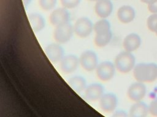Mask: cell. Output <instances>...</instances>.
<instances>
[{
	"label": "cell",
	"instance_id": "25",
	"mask_svg": "<svg viewBox=\"0 0 157 117\" xmlns=\"http://www.w3.org/2000/svg\"><path fill=\"white\" fill-rule=\"evenodd\" d=\"M148 10L151 13H157V0H153L148 4Z\"/></svg>",
	"mask_w": 157,
	"mask_h": 117
},
{
	"label": "cell",
	"instance_id": "22",
	"mask_svg": "<svg viewBox=\"0 0 157 117\" xmlns=\"http://www.w3.org/2000/svg\"><path fill=\"white\" fill-rule=\"evenodd\" d=\"M147 25L151 32H155L157 27V13H153L147 18Z\"/></svg>",
	"mask_w": 157,
	"mask_h": 117
},
{
	"label": "cell",
	"instance_id": "23",
	"mask_svg": "<svg viewBox=\"0 0 157 117\" xmlns=\"http://www.w3.org/2000/svg\"><path fill=\"white\" fill-rule=\"evenodd\" d=\"M81 0H60L62 7L67 9H72L77 7Z\"/></svg>",
	"mask_w": 157,
	"mask_h": 117
},
{
	"label": "cell",
	"instance_id": "13",
	"mask_svg": "<svg viewBox=\"0 0 157 117\" xmlns=\"http://www.w3.org/2000/svg\"><path fill=\"white\" fill-rule=\"evenodd\" d=\"M113 6L111 0H98L94 5V11L98 16L101 18L109 17L112 11Z\"/></svg>",
	"mask_w": 157,
	"mask_h": 117
},
{
	"label": "cell",
	"instance_id": "14",
	"mask_svg": "<svg viewBox=\"0 0 157 117\" xmlns=\"http://www.w3.org/2000/svg\"><path fill=\"white\" fill-rule=\"evenodd\" d=\"M117 16L118 20L122 23L127 24L132 21L135 18L134 9L130 5H124L121 6L117 10Z\"/></svg>",
	"mask_w": 157,
	"mask_h": 117
},
{
	"label": "cell",
	"instance_id": "18",
	"mask_svg": "<svg viewBox=\"0 0 157 117\" xmlns=\"http://www.w3.org/2000/svg\"><path fill=\"white\" fill-rule=\"evenodd\" d=\"M69 86L77 93H80L85 91L86 87V82L84 77L80 76L72 77L69 80Z\"/></svg>",
	"mask_w": 157,
	"mask_h": 117
},
{
	"label": "cell",
	"instance_id": "29",
	"mask_svg": "<svg viewBox=\"0 0 157 117\" xmlns=\"http://www.w3.org/2000/svg\"><path fill=\"white\" fill-rule=\"evenodd\" d=\"M87 1H91V2H96L97 1H98V0H87Z\"/></svg>",
	"mask_w": 157,
	"mask_h": 117
},
{
	"label": "cell",
	"instance_id": "11",
	"mask_svg": "<svg viewBox=\"0 0 157 117\" xmlns=\"http://www.w3.org/2000/svg\"><path fill=\"white\" fill-rule=\"evenodd\" d=\"M45 54L48 60L53 63H58L64 57V49L59 43H51L48 44L44 49Z\"/></svg>",
	"mask_w": 157,
	"mask_h": 117
},
{
	"label": "cell",
	"instance_id": "19",
	"mask_svg": "<svg viewBox=\"0 0 157 117\" xmlns=\"http://www.w3.org/2000/svg\"><path fill=\"white\" fill-rule=\"evenodd\" d=\"M112 37V31L95 34L94 43L95 45L99 48H102L107 46L110 41Z\"/></svg>",
	"mask_w": 157,
	"mask_h": 117
},
{
	"label": "cell",
	"instance_id": "24",
	"mask_svg": "<svg viewBox=\"0 0 157 117\" xmlns=\"http://www.w3.org/2000/svg\"><path fill=\"white\" fill-rule=\"evenodd\" d=\"M149 113L154 116H157V98L154 99L150 103L148 106Z\"/></svg>",
	"mask_w": 157,
	"mask_h": 117
},
{
	"label": "cell",
	"instance_id": "16",
	"mask_svg": "<svg viewBox=\"0 0 157 117\" xmlns=\"http://www.w3.org/2000/svg\"><path fill=\"white\" fill-rule=\"evenodd\" d=\"M28 18L31 27L34 32H39L45 27V21L42 15L38 13H31L28 15Z\"/></svg>",
	"mask_w": 157,
	"mask_h": 117
},
{
	"label": "cell",
	"instance_id": "21",
	"mask_svg": "<svg viewBox=\"0 0 157 117\" xmlns=\"http://www.w3.org/2000/svg\"><path fill=\"white\" fill-rule=\"evenodd\" d=\"M57 0H38L39 7L44 11L53 10L55 7Z\"/></svg>",
	"mask_w": 157,
	"mask_h": 117
},
{
	"label": "cell",
	"instance_id": "2",
	"mask_svg": "<svg viewBox=\"0 0 157 117\" xmlns=\"http://www.w3.org/2000/svg\"><path fill=\"white\" fill-rule=\"evenodd\" d=\"M135 63L136 58L134 55L126 51L118 54L114 62L116 69L123 74H126L132 71L135 66Z\"/></svg>",
	"mask_w": 157,
	"mask_h": 117
},
{
	"label": "cell",
	"instance_id": "10",
	"mask_svg": "<svg viewBox=\"0 0 157 117\" xmlns=\"http://www.w3.org/2000/svg\"><path fill=\"white\" fill-rule=\"evenodd\" d=\"M99 107L105 113L113 112L118 104L116 95L112 93H104L99 100Z\"/></svg>",
	"mask_w": 157,
	"mask_h": 117
},
{
	"label": "cell",
	"instance_id": "27",
	"mask_svg": "<svg viewBox=\"0 0 157 117\" xmlns=\"http://www.w3.org/2000/svg\"><path fill=\"white\" fill-rule=\"evenodd\" d=\"M31 1L32 0H22L23 4L24 7H27L30 4V3L31 2Z\"/></svg>",
	"mask_w": 157,
	"mask_h": 117
},
{
	"label": "cell",
	"instance_id": "6",
	"mask_svg": "<svg viewBox=\"0 0 157 117\" xmlns=\"http://www.w3.org/2000/svg\"><path fill=\"white\" fill-rule=\"evenodd\" d=\"M79 62L83 69L89 72L93 71L96 69L98 65V56L93 51L87 50L81 54Z\"/></svg>",
	"mask_w": 157,
	"mask_h": 117
},
{
	"label": "cell",
	"instance_id": "30",
	"mask_svg": "<svg viewBox=\"0 0 157 117\" xmlns=\"http://www.w3.org/2000/svg\"><path fill=\"white\" fill-rule=\"evenodd\" d=\"M155 34H156V35H157V27H156V30H155Z\"/></svg>",
	"mask_w": 157,
	"mask_h": 117
},
{
	"label": "cell",
	"instance_id": "7",
	"mask_svg": "<svg viewBox=\"0 0 157 117\" xmlns=\"http://www.w3.org/2000/svg\"><path fill=\"white\" fill-rule=\"evenodd\" d=\"M69 18L70 14L68 9L63 7L54 9L48 17L50 24L55 27L68 23Z\"/></svg>",
	"mask_w": 157,
	"mask_h": 117
},
{
	"label": "cell",
	"instance_id": "15",
	"mask_svg": "<svg viewBox=\"0 0 157 117\" xmlns=\"http://www.w3.org/2000/svg\"><path fill=\"white\" fill-rule=\"evenodd\" d=\"M141 44L140 37L135 33H131L126 35L123 41V47L124 51L132 52L137 50Z\"/></svg>",
	"mask_w": 157,
	"mask_h": 117
},
{
	"label": "cell",
	"instance_id": "4",
	"mask_svg": "<svg viewBox=\"0 0 157 117\" xmlns=\"http://www.w3.org/2000/svg\"><path fill=\"white\" fill-rule=\"evenodd\" d=\"M93 25L89 18L86 17L79 18L75 21L73 26L74 32L80 38H86L93 32Z\"/></svg>",
	"mask_w": 157,
	"mask_h": 117
},
{
	"label": "cell",
	"instance_id": "3",
	"mask_svg": "<svg viewBox=\"0 0 157 117\" xmlns=\"http://www.w3.org/2000/svg\"><path fill=\"white\" fill-rule=\"evenodd\" d=\"M73 33H74L73 26L70 23H66L55 27L53 37L57 43H66L71 40Z\"/></svg>",
	"mask_w": 157,
	"mask_h": 117
},
{
	"label": "cell",
	"instance_id": "26",
	"mask_svg": "<svg viewBox=\"0 0 157 117\" xmlns=\"http://www.w3.org/2000/svg\"><path fill=\"white\" fill-rule=\"evenodd\" d=\"M113 116H116V117H124V116H127L128 115L124 111H117L113 115Z\"/></svg>",
	"mask_w": 157,
	"mask_h": 117
},
{
	"label": "cell",
	"instance_id": "9",
	"mask_svg": "<svg viewBox=\"0 0 157 117\" xmlns=\"http://www.w3.org/2000/svg\"><path fill=\"white\" fill-rule=\"evenodd\" d=\"M80 64L79 58L73 54L65 55L59 62V68L64 74H71L78 68Z\"/></svg>",
	"mask_w": 157,
	"mask_h": 117
},
{
	"label": "cell",
	"instance_id": "17",
	"mask_svg": "<svg viewBox=\"0 0 157 117\" xmlns=\"http://www.w3.org/2000/svg\"><path fill=\"white\" fill-rule=\"evenodd\" d=\"M131 117H145L149 113L148 106L142 101L136 102L129 109Z\"/></svg>",
	"mask_w": 157,
	"mask_h": 117
},
{
	"label": "cell",
	"instance_id": "8",
	"mask_svg": "<svg viewBox=\"0 0 157 117\" xmlns=\"http://www.w3.org/2000/svg\"><path fill=\"white\" fill-rule=\"evenodd\" d=\"M147 88L142 82H137L132 83L127 91L128 98L134 102L141 101L145 96Z\"/></svg>",
	"mask_w": 157,
	"mask_h": 117
},
{
	"label": "cell",
	"instance_id": "5",
	"mask_svg": "<svg viewBox=\"0 0 157 117\" xmlns=\"http://www.w3.org/2000/svg\"><path fill=\"white\" fill-rule=\"evenodd\" d=\"M115 66L110 61H104L99 63L96 68V74L98 78L103 82L111 80L115 72Z\"/></svg>",
	"mask_w": 157,
	"mask_h": 117
},
{
	"label": "cell",
	"instance_id": "20",
	"mask_svg": "<svg viewBox=\"0 0 157 117\" xmlns=\"http://www.w3.org/2000/svg\"><path fill=\"white\" fill-rule=\"evenodd\" d=\"M111 30L110 24L105 18H101L97 21L93 25V31L95 34L104 33Z\"/></svg>",
	"mask_w": 157,
	"mask_h": 117
},
{
	"label": "cell",
	"instance_id": "28",
	"mask_svg": "<svg viewBox=\"0 0 157 117\" xmlns=\"http://www.w3.org/2000/svg\"><path fill=\"white\" fill-rule=\"evenodd\" d=\"M142 2H144V3H145V4H149L150 2H151L153 0H140Z\"/></svg>",
	"mask_w": 157,
	"mask_h": 117
},
{
	"label": "cell",
	"instance_id": "12",
	"mask_svg": "<svg viewBox=\"0 0 157 117\" xmlns=\"http://www.w3.org/2000/svg\"><path fill=\"white\" fill-rule=\"evenodd\" d=\"M104 94V87L99 83H94L86 86L84 91L85 98L89 101H97Z\"/></svg>",
	"mask_w": 157,
	"mask_h": 117
},
{
	"label": "cell",
	"instance_id": "1",
	"mask_svg": "<svg viewBox=\"0 0 157 117\" xmlns=\"http://www.w3.org/2000/svg\"><path fill=\"white\" fill-rule=\"evenodd\" d=\"M134 79L140 82H153L157 79V65L154 63H140L133 69Z\"/></svg>",
	"mask_w": 157,
	"mask_h": 117
}]
</instances>
